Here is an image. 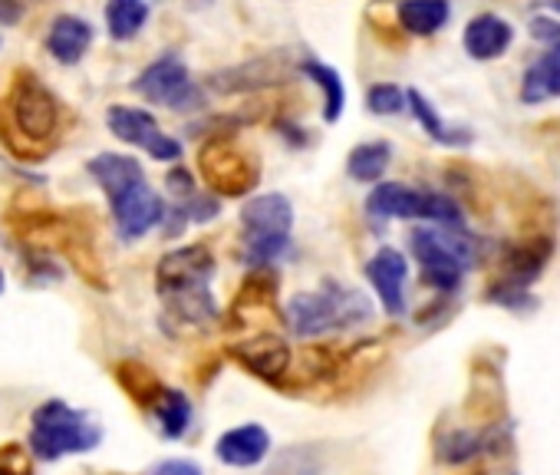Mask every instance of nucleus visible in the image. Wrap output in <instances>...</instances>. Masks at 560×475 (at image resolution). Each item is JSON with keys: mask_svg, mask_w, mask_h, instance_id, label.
I'll use <instances>...</instances> for the list:
<instances>
[{"mask_svg": "<svg viewBox=\"0 0 560 475\" xmlns=\"http://www.w3.org/2000/svg\"><path fill=\"white\" fill-rule=\"evenodd\" d=\"M109 208H113V221H116V231H119L122 242H139L142 234L159 228L168 215V205L162 201V195L149 182L113 198Z\"/></svg>", "mask_w": 560, "mask_h": 475, "instance_id": "obj_11", "label": "nucleus"}, {"mask_svg": "<svg viewBox=\"0 0 560 475\" xmlns=\"http://www.w3.org/2000/svg\"><path fill=\"white\" fill-rule=\"evenodd\" d=\"M100 442H103V426L90 413H83L63 399H47L31 416V445H34L37 459H44V462L93 452Z\"/></svg>", "mask_w": 560, "mask_h": 475, "instance_id": "obj_6", "label": "nucleus"}, {"mask_svg": "<svg viewBox=\"0 0 560 475\" xmlns=\"http://www.w3.org/2000/svg\"><path fill=\"white\" fill-rule=\"evenodd\" d=\"M168 188H172V195H178V201L182 198H191L198 188H195V178H191V172L188 169H182V165H175L172 172H168Z\"/></svg>", "mask_w": 560, "mask_h": 475, "instance_id": "obj_33", "label": "nucleus"}, {"mask_svg": "<svg viewBox=\"0 0 560 475\" xmlns=\"http://www.w3.org/2000/svg\"><path fill=\"white\" fill-rule=\"evenodd\" d=\"M149 475H205V472H201V465L191 462V459H165V462L152 465Z\"/></svg>", "mask_w": 560, "mask_h": 475, "instance_id": "obj_32", "label": "nucleus"}, {"mask_svg": "<svg viewBox=\"0 0 560 475\" xmlns=\"http://www.w3.org/2000/svg\"><path fill=\"white\" fill-rule=\"evenodd\" d=\"M370 317H373L370 298L340 281H327L324 291L294 294L288 304V327L298 340L343 334V331L370 324Z\"/></svg>", "mask_w": 560, "mask_h": 475, "instance_id": "obj_3", "label": "nucleus"}, {"mask_svg": "<svg viewBox=\"0 0 560 475\" xmlns=\"http://www.w3.org/2000/svg\"><path fill=\"white\" fill-rule=\"evenodd\" d=\"M86 172L96 178V185L103 188V195H106L109 201L145 182L142 165H139L132 155H119V152H103V155L90 159V162H86Z\"/></svg>", "mask_w": 560, "mask_h": 475, "instance_id": "obj_19", "label": "nucleus"}, {"mask_svg": "<svg viewBox=\"0 0 560 475\" xmlns=\"http://www.w3.org/2000/svg\"><path fill=\"white\" fill-rule=\"evenodd\" d=\"M0 475H34V462L24 452V445L18 442L0 445Z\"/></svg>", "mask_w": 560, "mask_h": 475, "instance_id": "obj_30", "label": "nucleus"}, {"mask_svg": "<svg viewBox=\"0 0 560 475\" xmlns=\"http://www.w3.org/2000/svg\"><path fill=\"white\" fill-rule=\"evenodd\" d=\"M241 245L244 262L250 268H270L291 252V231H294V205L280 192L254 195L241 205Z\"/></svg>", "mask_w": 560, "mask_h": 475, "instance_id": "obj_5", "label": "nucleus"}, {"mask_svg": "<svg viewBox=\"0 0 560 475\" xmlns=\"http://www.w3.org/2000/svg\"><path fill=\"white\" fill-rule=\"evenodd\" d=\"M0 294H4V271H0Z\"/></svg>", "mask_w": 560, "mask_h": 475, "instance_id": "obj_36", "label": "nucleus"}, {"mask_svg": "<svg viewBox=\"0 0 560 475\" xmlns=\"http://www.w3.org/2000/svg\"><path fill=\"white\" fill-rule=\"evenodd\" d=\"M60 132V100L31 73L21 70L8 103H0V142L21 159L44 155Z\"/></svg>", "mask_w": 560, "mask_h": 475, "instance_id": "obj_2", "label": "nucleus"}, {"mask_svg": "<svg viewBox=\"0 0 560 475\" xmlns=\"http://www.w3.org/2000/svg\"><path fill=\"white\" fill-rule=\"evenodd\" d=\"M149 21V4L145 0H109L106 4V27L113 40H132Z\"/></svg>", "mask_w": 560, "mask_h": 475, "instance_id": "obj_27", "label": "nucleus"}, {"mask_svg": "<svg viewBox=\"0 0 560 475\" xmlns=\"http://www.w3.org/2000/svg\"><path fill=\"white\" fill-rule=\"evenodd\" d=\"M106 126L119 142H129L142 152H149V159L155 162H175L182 159V142L175 136H168L152 113L136 109V106H109L106 113Z\"/></svg>", "mask_w": 560, "mask_h": 475, "instance_id": "obj_10", "label": "nucleus"}, {"mask_svg": "<svg viewBox=\"0 0 560 475\" xmlns=\"http://www.w3.org/2000/svg\"><path fill=\"white\" fill-rule=\"evenodd\" d=\"M149 409H152L155 426H159V432H162L165 439H182V436L191 429L195 409H191V399H188L182 390L165 386V390L155 396V403H152Z\"/></svg>", "mask_w": 560, "mask_h": 475, "instance_id": "obj_24", "label": "nucleus"}, {"mask_svg": "<svg viewBox=\"0 0 560 475\" xmlns=\"http://www.w3.org/2000/svg\"><path fill=\"white\" fill-rule=\"evenodd\" d=\"M90 47H93V24L77 14H60L47 31V54L63 67L80 63L90 54Z\"/></svg>", "mask_w": 560, "mask_h": 475, "instance_id": "obj_18", "label": "nucleus"}, {"mask_svg": "<svg viewBox=\"0 0 560 475\" xmlns=\"http://www.w3.org/2000/svg\"><path fill=\"white\" fill-rule=\"evenodd\" d=\"M366 109L373 116H399L409 109V90H399L396 83H373L366 90Z\"/></svg>", "mask_w": 560, "mask_h": 475, "instance_id": "obj_29", "label": "nucleus"}, {"mask_svg": "<svg viewBox=\"0 0 560 475\" xmlns=\"http://www.w3.org/2000/svg\"><path fill=\"white\" fill-rule=\"evenodd\" d=\"M298 70L307 80H314V86L324 93V119L327 123H337L343 116V106H347V86H343L340 73L330 63L317 60V57H304Z\"/></svg>", "mask_w": 560, "mask_h": 475, "instance_id": "obj_23", "label": "nucleus"}, {"mask_svg": "<svg viewBox=\"0 0 560 475\" xmlns=\"http://www.w3.org/2000/svg\"><path fill=\"white\" fill-rule=\"evenodd\" d=\"M198 165H201V175L205 182L211 185V192L218 195H247L254 185H257V162L241 152L231 139H211L201 155H198Z\"/></svg>", "mask_w": 560, "mask_h": 475, "instance_id": "obj_9", "label": "nucleus"}, {"mask_svg": "<svg viewBox=\"0 0 560 475\" xmlns=\"http://www.w3.org/2000/svg\"><path fill=\"white\" fill-rule=\"evenodd\" d=\"M277 129H280V136H284L291 146H298V149H301V146H307V136H301V132H304L301 126H291V123H277Z\"/></svg>", "mask_w": 560, "mask_h": 475, "instance_id": "obj_35", "label": "nucleus"}, {"mask_svg": "<svg viewBox=\"0 0 560 475\" xmlns=\"http://www.w3.org/2000/svg\"><path fill=\"white\" fill-rule=\"evenodd\" d=\"M116 380H119V386L139 403V406H152L155 403V396L165 390V383L145 367V363H136V360H126V363H119L116 367Z\"/></svg>", "mask_w": 560, "mask_h": 475, "instance_id": "obj_28", "label": "nucleus"}, {"mask_svg": "<svg viewBox=\"0 0 560 475\" xmlns=\"http://www.w3.org/2000/svg\"><path fill=\"white\" fill-rule=\"evenodd\" d=\"M24 18V4L21 0H0V24L11 27Z\"/></svg>", "mask_w": 560, "mask_h": 475, "instance_id": "obj_34", "label": "nucleus"}, {"mask_svg": "<svg viewBox=\"0 0 560 475\" xmlns=\"http://www.w3.org/2000/svg\"><path fill=\"white\" fill-rule=\"evenodd\" d=\"M409 252L422 271V285L439 294H458L465 275L478 262V242L468 228L419 224L409 234Z\"/></svg>", "mask_w": 560, "mask_h": 475, "instance_id": "obj_4", "label": "nucleus"}, {"mask_svg": "<svg viewBox=\"0 0 560 475\" xmlns=\"http://www.w3.org/2000/svg\"><path fill=\"white\" fill-rule=\"evenodd\" d=\"M231 357L247 367L254 376L267 380V383H277L280 376H284L291 370V344L284 337H273V334H260L254 340H244V344H234L231 347Z\"/></svg>", "mask_w": 560, "mask_h": 475, "instance_id": "obj_15", "label": "nucleus"}, {"mask_svg": "<svg viewBox=\"0 0 560 475\" xmlns=\"http://www.w3.org/2000/svg\"><path fill=\"white\" fill-rule=\"evenodd\" d=\"M514 44V27L498 18V14H478L468 21L465 34H462V47L471 60L478 63H491L498 57L508 54V47Z\"/></svg>", "mask_w": 560, "mask_h": 475, "instance_id": "obj_17", "label": "nucleus"}, {"mask_svg": "<svg viewBox=\"0 0 560 475\" xmlns=\"http://www.w3.org/2000/svg\"><path fill=\"white\" fill-rule=\"evenodd\" d=\"M396 18L402 24L406 34L412 37H432L439 34L448 18H452V4L448 0H399L396 4Z\"/></svg>", "mask_w": 560, "mask_h": 475, "instance_id": "obj_22", "label": "nucleus"}, {"mask_svg": "<svg viewBox=\"0 0 560 475\" xmlns=\"http://www.w3.org/2000/svg\"><path fill=\"white\" fill-rule=\"evenodd\" d=\"M327 465L320 445H288L270 455L264 475H320Z\"/></svg>", "mask_w": 560, "mask_h": 475, "instance_id": "obj_26", "label": "nucleus"}, {"mask_svg": "<svg viewBox=\"0 0 560 475\" xmlns=\"http://www.w3.org/2000/svg\"><path fill=\"white\" fill-rule=\"evenodd\" d=\"M132 90L152 103V106H165L175 113H191L205 106V93L201 86L191 80L185 60L178 54H162L159 60H152L132 83Z\"/></svg>", "mask_w": 560, "mask_h": 475, "instance_id": "obj_8", "label": "nucleus"}, {"mask_svg": "<svg viewBox=\"0 0 560 475\" xmlns=\"http://www.w3.org/2000/svg\"><path fill=\"white\" fill-rule=\"evenodd\" d=\"M214 255L208 245H185L168 252L155 268V291L165 314L185 327L208 331L218 321V304L211 298Z\"/></svg>", "mask_w": 560, "mask_h": 475, "instance_id": "obj_1", "label": "nucleus"}, {"mask_svg": "<svg viewBox=\"0 0 560 475\" xmlns=\"http://www.w3.org/2000/svg\"><path fill=\"white\" fill-rule=\"evenodd\" d=\"M409 109H412L416 123L429 132L432 142L448 146V149H465V146L475 142V132H471L468 126H448V123L439 116V109L432 106V100L422 96L419 90H409Z\"/></svg>", "mask_w": 560, "mask_h": 475, "instance_id": "obj_21", "label": "nucleus"}, {"mask_svg": "<svg viewBox=\"0 0 560 475\" xmlns=\"http://www.w3.org/2000/svg\"><path fill=\"white\" fill-rule=\"evenodd\" d=\"M560 100V44H550L521 77V103L540 106Z\"/></svg>", "mask_w": 560, "mask_h": 475, "instance_id": "obj_20", "label": "nucleus"}, {"mask_svg": "<svg viewBox=\"0 0 560 475\" xmlns=\"http://www.w3.org/2000/svg\"><path fill=\"white\" fill-rule=\"evenodd\" d=\"M366 215L373 221H429L445 228H465V215L455 198L442 192H422L402 182H380L366 195Z\"/></svg>", "mask_w": 560, "mask_h": 475, "instance_id": "obj_7", "label": "nucleus"}, {"mask_svg": "<svg viewBox=\"0 0 560 475\" xmlns=\"http://www.w3.org/2000/svg\"><path fill=\"white\" fill-rule=\"evenodd\" d=\"M291 63L280 60V57H257L247 60L241 67L211 73V90L218 93H254V90H267L277 83H288L291 80Z\"/></svg>", "mask_w": 560, "mask_h": 475, "instance_id": "obj_14", "label": "nucleus"}, {"mask_svg": "<svg viewBox=\"0 0 560 475\" xmlns=\"http://www.w3.org/2000/svg\"><path fill=\"white\" fill-rule=\"evenodd\" d=\"M508 442L504 426H481V429H445L435 439V459L445 465H468L488 452H501Z\"/></svg>", "mask_w": 560, "mask_h": 475, "instance_id": "obj_13", "label": "nucleus"}, {"mask_svg": "<svg viewBox=\"0 0 560 475\" xmlns=\"http://www.w3.org/2000/svg\"><path fill=\"white\" fill-rule=\"evenodd\" d=\"M214 455L231 468H250V465H257V462H264L270 455V432L264 426H257V422L234 426V429L218 436Z\"/></svg>", "mask_w": 560, "mask_h": 475, "instance_id": "obj_16", "label": "nucleus"}, {"mask_svg": "<svg viewBox=\"0 0 560 475\" xmlns=\"http://www.w3.org/2000/svg\"><path fill=\"white\" fill-rule=\"evenodd\" d=\"M366 281L373 285L383 311L389 317H406V281H409V265L399 248H380L366 262Z\"/></svg>", "mask_w": 560, "mask_h": 475, "instance_id": "obj_12", "label": "nucleus"}, {"mask_svg": "<svg viewBox=\"0 0 560 475\" xmlns=\"http://www.w3.org/2000/svg\"><path fill=\"white\" fill-rule=\"evenodd\" d=\"M530 37L534 40H540L544 47H550V44H560V21L557 18H534L530 21Z\"/></svg>", "mask_w": 560, "mask_h": 475, "instance_id": "obj_31", "label": "nucleus"}, {"mask_svg": "<svg viewBox=\"0 0 560 475\" xmlns=\"http://www.w3.org/2000/svg\"><path fill=\"white\" fill-rule=\"evenodd\" d=\"M389 165H393V146L386 139L360 142L347 155V175L353 182H363V185H380V178L386 175Z\"/></svg>", "mask_w": 560, "mask_h": 475, "instance_id": "obj_25", "label": "nucleus"}]
</instances>
